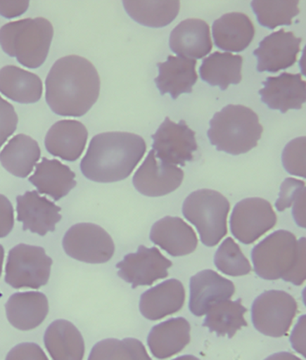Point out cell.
<instances>
[{
  "instance_id": "42",
  "label": "cell",
  "mask_w": 306,
  "mask_h": 360,
  "mask_svg": "<svg viewBox=\"0 0 306 360\" xmlns=\"http://www.w3.org/2000/svg\"><path fill=\"white\" fill-rule=\"evenodd\" d=\"M28 1H0V14L6 18L19 16L27 11Z\"/></svg>"
},
{
  "instance_id": "38",
  "label": "cell",
  "mask_w": 306,
  "mask_h": 360,
  "mask_svg": "<svg viewBox=\"0 0 306 360\" xmlns=\"http://www.w3.org/2000/svg\"><path fill=\"white\" fill-rule=\"evenodd\" d=\"M18 123L14 106L0 96V148L14 134Z\"/></svg>"
},
{
  "instance_id": "5",
  "label": "cell",
  "mask_w": 306,
  "mask_h": 360,
  "mask_svg": "<svg viewBox=\"0 0 306 360\" xmlns=\"http://www.w3.org/2000/svg\"><path fill=\"white\" fill-rule=\"evenodd\" d=\"M53 34V27L46 18L21 19L0 28V45L23 66L37 69L46 60Z\"/></svg>"
},
{
  "instance_id": "14",
  "label": "cell",
  "mask_w": 306,
  "mask_h": 360,
  "mask_svg": "<svg viewBox=\"0 0 306 360\" xmlns=\"http://www.w3.org/2000/svg\"><path fill=\"white\" fill-rule=\"evenodd\" d=\"M302 38L296 37L294 32L281 29L272 32L260 41L255 51L258 58L257 70L260 72H279L291 68L296 63L301 50Z\"/></svg>"
},
{
  "instance_id": "1",
  "label": "cell",
  "mask_w": 306,
  "mask_h": 360,
  "mask_svg": "<svg viewBox=\"0 0 306 360\" xmlns=\"http://www.w3.org/2000/svg\"><path fill=\"white\" fill-rule=\"evenodd\" d=\"M45 86L46 101L52 112L60 116L80 117L98 99L101 80L89 60L68 55L54 63Z\"/></svg>"
},
{
  "instance_id": "45",
  "label": "cell",
  "mask_w": 306,
  "mask_h": 360,
  "mask_svg": "<svg viewBox=\"0 0 306 360\" xmlns=\"http://www.w3.org/2000/svg\"><path fill=\"white\" fill-rule=\"evenodd\" d=\"M174 360H200L196 356H191V355H186V356H179V358L175 359Z\"/></svg>"
},
{
  "instance_id": "22",
  "label": "cell",
  "mask_w": 306,
  "mask_h": 360,
  "mask_svg": "<svg viewBox=\"0 0 306 360\" xmlns=\"http://www.w3.org/2000/svg\"><path fill=\"white\" fill-rule=\"evenodd\" d=\"M212 28L215 44L230 53L246 50L255 35L253 21L248 15L240 12L224 14L214 22Z\"/></svg>"
},
{
  "instance_id": "37",
  "label": "cell",
  "mask_w": 306,
  "mask_h": 360,
  "mask_svg": "<svg viewBox=\"0 0 306 360\" xmlns=\"http://www.w3.org/2000/svg\"><path fill=\"white\" fill-rule=\"evenodd\" d=\"M305 137L295 139L286 146L282 161L289 174L305 178Z\"/></svg>"
},
{
  "instance_id": "15",
  "label": "cell",
  "mask_w": 306,
  "mask_h": 360,
  "mask_svg": "<svg viewBox=\"0 0 306 360\" xmlns=\"http://www.w3.org/2000/svg\"><path fill=\"white\" fill-rule=\"evenodd\" d=\"M190 311L194 316H205L215 304L230 300L236 292L232 281L212 270L198 272L191 278Z\"/></svg>"
},
{
  "instance_id": "8",
  "label": "cell",
  "mask_w": 306,
  "mask_h": 360,
  "mask_svg": "<svg viewBox=\"0 0 306 360\" xmlns=\"http://www.w3.org/2000/svg\"><path fill=\"white\" fill-rule=\"evenodd\" d=\"M298 306L295 297L282 290H269L253 302V326L266 336H286L294 322Z\"/></svg>"
},
{
  "instance_id": "40",
  "label": "cell",
  "mask_w": 306,
  "mask_h": 360,
  "mask_svg": "<svg viewBox=\"0 0 306 360\" xmlns=\"http://www.w3.org/2000/svg\"><path fill=\"white\" fill-rule=\"evenodd\" d=\"M14 224V207L8 198L0 194V238L11 233Z\"/></svg>"
},
{
  "instance_id": "12",
  "label": "cell",
  "mask_w": 306,
  "mask_h": 360,
  "mask_svg": "<svg viewBox=\"0 0 306 360\" xmlns=\"http://www.w3.org/2000/svg\"><path fill=\"white\" fill-rule=\"evenodd\" d=\"M172 265L170 259L158 248L141 245L138 252L126 255L116 267L119 277L132 284V288H136L151 286L155 281L167 278Z\"/></svg>"
},
{
  "instance_id": "13",
  "label": "cell",
  "mask_w": 306,
  "mask_h": 360,
  "mask_svg": "<svg viewBox=\"0 0 306 360\" xmlns=\"http://www.w3.org/2000/svg\"><path fill=\"white\" fill-rule=\"evenodd\" d=\"M184 173L177 165L164 163L156 158L154 150L133 177V184L143 195L161 197L177 191L184 181Z\"/></svg>"
},
{
  "instance_id": "30",
  "label": "cell",
  "mask_w": 306,
  "mask_h": 360,
  "mask_svg": "<svg viewBox=\"0 0 306 360\" xmlns=\"http://www.w3.org/2000/svg\"><path fill=\"white\" fill-rule=\"evenodd\" d=\"M243 58L240 55L216 51L205 58L200 69L201 79L222 90L242 81Z\"/></svg>"
},
{
  "instance_id": "43",
  "label": "cell",
  "mask_w": 306,
  "mask_h": 360,
  "mask_svg": "<svg viewBox=\"0 0 306 360\" xmlns=\"http://www.w3.org/2000/svg\"><path fill=\"white\" fill-rule=\"evenodd\" d=\"M265 360H302L292 353L279 352L269 356Z\"/></svg>"
},
{
  "instance_id": "34",
  "label": "cell",
  "mask_w": 306,
  "mask_h": 360,
  "mask_svg": "<svg viewBox=\"0 0 306 360\" xmlns=\"http://www.w3.org/2000/svg\"><path fill=\"white\" fill-rule=\"evenodd\" d=\"M252 6L263 27L275 29L291 25L293 18L300 13L299 1H253Z\"/></svg>"
},
{
  "instance_id": "16",
  "label": "cell",
  "mask_w": 306,
  "mask_h": 360,
  "mask_svg": "<svg viewBox=\"0 0 306 360\" xmlns=\"http://www.w3.org/2000/svg\"><path fill=\"white\" fill-rule=\"evenodd\" d=\"M18 220L23 224L24 230L44 236L53 232L60 221V207L42 197L37 191H26L18 197Z\"/></svg>"
},
{
  "instance_id": "17",
  "label": "cell",
  "mask_w": 306,
  "mask_h": 360,
  "mask_svg": "<svg viewBox=\"0 0 306 360\" xmlns=\"http://www.w3.org/2000/svg\"><path fill=\"white\" fill-rule=\"evenodd\" d=\"M264 87L260 90L262 102L270 109L286 113L289 110H300L306 101V82L301 74L282 73L267 77Z\"/></svg>"
},
{
  "instance_id": "24",
  "label": "cell",
  "mask_w": 306,
  "mask_h": 360,
  "mask_svg": "<svg viewBox=\"0 0 306 360\" xmlns=\"http://www.w3.org/2000/svg\"><path fill=\"white\" fill-rule=\"evenodd\" d=\"M190 342V323L182 317L172 318L153 327L148 338L149 349L158 359L178 354Z\"/></svg>"
},
{
  "instance_id": "32",
  "label": "cell",
  "mask_w": 306,
  "mask_h": 360,
  "mask_svg": "<svg viewBox=\"0 0 306 360\" xmlns=\"http://www.w3.org/2000/svg\"><path fill=\"white\" fill-rule=\"evenodd\" d=\"M130 18L149 27H164L177 18L180 1H123Z\"/></svg>"
},
{
  "instance_id": "29",
  "label": "cell",
  "mask_w": 306,
  "mask_h": 360,
  "mask_svg": "<svg viewBox=\"0 0 306 360\" xmlns=\"http://www.w3.org/2000/svg\"><path fill=\"white\" fill-rule=\"evenodd\" d=\"M41 158V148L30 136L15 135L0 152V162L9 173L26 178Z\"/></svg>"
},
{
  "instance_id": "26",
  "label": "cell",
  "mask_w": 306,
  "mask_h": 360,
  "mask_svg": "<svg viewBox=\"0 0 306 360\" xmlns=\"http://www.w3.org/2000/svg\"><path fill=\"white\" fill-rule=\"evenodd\" d=\"M29 181L39 193L60 200L77 186L76 174L57 159L42 158Z\"/></svg>"
},
{
  "instance_id": "18",
  "label": "cell",
  "mask_w": 306,
  "mask_h": 360,
  "mask_svg": "<svg viewBox=\"0 0 306 360\" xmlns=\"http://www.w3.org/2000/svg\"><path fill=\"white\" fill-rule=\"evenodd\" d=\"M151 239L174 257L192 254L197 249L196 233L184 219L165 217L153 225Z\"/></svg>"
},
{
  "instance_id": "23",
  "label": "cell",
  "mask_w": 306,
  "mask_h": 360,
  "mask_svg": "<svg viewBox=\"0 0 306 360\" xmlns=\"http://www.w3.org/2000/svg\"><path fill=\"white\" fill-rule=\"evenodd\" d=\"M6 316L15 328L30 330L44 322L49 313L46 296L41 292H22L12 295L6 304Z\"/></svg>"
},
{
  "instance_id": "36",
  "label": "cell",
  "mask_w": 306,
  "mask_h": 360,
  "mask_svg": "<svg viewBox=\"0 0 306 360\" xmlns=\"http://www.w3.org/2000/svg\"><path fill=\"white\" fill-rule=\"evenodd\" d=\"M305 183L295 178H286L281 187V193L276 202L279 212H284L293 206V216L296 224L305 228Z\"/></svg>"
},
{
  "instance_id": "10",
  "label": "cell",
  "mask_w": 306,
  "mask_h": 360,
  "mask_svg": "<svg viewBox=\"0 0 306 360\" xmlns=\"http://www.w3.org/2000/svg\"><path fill=\"white\" fill-rule=\"evenodd\" d=\"M278 219L272 204L262 198H248L237 203L230 219L231 231L244 245H250L276 226Z\"/></svg>"
},
{
  "instance_id": "20",
  "label": "cell",
  "mask_w": 306,
  "mask_h": 360,
  "mask_svg": "<svg viewBox=\"0 0 306 360\" xmlns=\"http://www.w3.org/2000/svg\"><path fill=\"white\" fill-rule=\"evenodd\" d=\"M170 48L181 58L196 60L206 57L213 48L210 25L198 18L181 21L172 32Z\"/></svg>"
},
{
  "instance_id": "28",
  "label": "cell",
  "mask_w": 306,
  "mask_h": 360,
  "mask_svg": "<svg viewBox=\"0 0 306 360\" xmlns=\"http://www.w3.org/2000/svg\"><path fill=\"white\" fill-rule=\"evenodd\" d=\"M0 92L15 102L34 103L42 98V82L37 74L8 65L0 70Z\"/></svg>"
},
{
  "instance_id": "7",
  "label": "cell",
  "mask_w": 306,
  "mask_h": 360,
  "mask_svg": "<svg viewBox=\"0 0 306 360\" xmlns=\"http://www.w3.org/2000/svg\"><path fill=\"white\" fill-rule=\"evenodd\" d=\"M52 259L39 246L20 244L9 252L5 281L9 286L38 290L48 283Z\"/></svg>"
},
{
  "instance_id": "33",
  "label": "cell",
  "mask_w": 306,
  "mask_h": 360,
  "mask_svg": "<svg viewBox=\"0 0 306 360\" xmlns=\"http://www.w3.org/2000/svg\"><path fill=\"white\" fill-rule=\"evenodd\" d=\"M89 360H152L139 340H103L94 346Z\"/></svg>"
},
{
  "instance_id": "27",
  "label": "cell",
  "mask_w": 306,
  "mask_h": 360,
  "mask_svg": "<svg viewBox=\"0 0 306 360\" xmlns=\"http://www.w3.org/2000/svg\"><path fill=\"white\" fill-rule=\"evenodd\" d=\"M44 345L53 360L84 359V342L82 334L68 321H54L45 332Z\"/></svg>"
},
{
  "instance_id": "11",
  "label": "cell",
  "mask_w": 306,
  "mask_h": 360,
  "mask_svg": "<svg viewBox=\"0 0 306 360\" xmlns=\"http://www.w3.org/2000/svg\"><path fill=\"white\" fill-rule=\"evenodd\" d=\"M152 138L153 150L164 163L184 167L187 161L193 160L198 150L196 134L185 121L177 123L166 117Z\"/></svg>"
},
{
  "instance_id": "41",
  "label": "cell",
  "mask_w": 306,
  "mask_h": 360,
  "mask_svg": "<svg viewBox=\"0 0 306 360\" xmlns=\"http://www.w3.org/2000/svg\"><path fill=\"white\" fill-rule=\"evenodd\" d=\"M291 342L296 352L305 356V316H302L293 330Z\"/></svg>"
},
{
  "instance_id": "44",
  "label": "cell",
  "mask_w": 306,
  "mask_h": 360,
  "mask_svg": "<svg viewBox=\"0 0 306 360\" xmlns=\"http://www.w3.org/2000/svg\"><path fill=\"white\" fill-rule=\"evenodd\" d=\"M5 250L1 245H0V276L2 274L3 262H4Z\"/></svg>"
},
{
  "instance_id": "2",
  "label": "cell",
  "mask_w": 306,
  "mask_h": 360,
  "mask_svg": "<svg viewBox=\"0 0 306 360\" xmlns=\"http://www.w3.org/2000/svg\"><path fill=\"white\" fill-rule=\"evenodd\" d=\"M146 144L141 136L129 132H104L94 136L80 168L96 183H115L128 178L141 161Z\"/></svg>"
},
{
  "instance_id": "4",
  "label": "cell",
  "mask_w": 306,
  "mask_h": 360,
  "mask_svg": "<svg viewBox=\"0 0 306 360\" xmlns=\"http://www.w3.org/2000/svg\"><path fill=\"white\" fill-rule=\"evenodd\" d=\"M262 132L255 112L244 105H229L213 116L208 135L218 151L237 155L256 148Z\"/></svg>"
},
{
  "instance_id": "9",
  "label": "cell",
  "mask_w": 306,
  "mask_h": 360,
  "mask_svg": "<svg viewBox=\"0 0 306 360\" xmlns=\"http://www.w3.org/2000/svg\"><path fill=\"white\" fill-rule=\"evenodd\" d=\"M63 244L68 256L87 264H106L115 252V243L109 233L91 223L77 224L68 229Z\"/></svg>"
},
{
  "instance_id": "31",
  "label": "cell",
  "mask_w": 306,
  "mask_h": 360,
  "mask_svg": "<svg viewBox=\"0 0 306 360\" xmlns=\"http://www.w3.org/2000/svg\"><path fill=\"white\" fill-rule=\"evenodd\" d=\"M246 312L241 300L221 301L208 311L203 326L217 336L232 338L243 327L248 326L244 318Z\"/></svg>"
},
{
  "instance_id": "6",
  "label": "cell",
  "mask_w": 306,
  "mask_h": 360,
  "mask_svg": "<svg viewBox=\"0 0 306 360\" xmlns=\"http://www.w3.org/2000/svg\"><path fill=\"white\" fill-rule=\"evenodd\" d=\"M230 203L217 191H193L184 200L182 213L196 226L201 242L208 248L218 245L227 233Z\"/></svg>"
},
{
  "instance_id": "3",
  "label": "cell",
  "mask_w": 306,
  "mask_h": 360,
  "mask_svg": "<svg viewBox=\"0 0 306 360\" xmlns=\"http://www.w3.org/2000/svg\"><path fill=\"white\" fill-rule=\"evenodd\" d=\"M305 238L279 230L267 236L253 249L252 259L260 278L267 281L282 278L301 286L306 278Z\"/></svg>"
},
{
  "instance_id": "21",
  "label": "cell",
  "mask_w": 306,
  "mask_h": 360,
  "mask_svg": "<svg viewBox=\"0 0 306 360\" xmlns=\"http://www.w3.org/2000/svg\"><path fill=\"white\" fill-rule=\"evenodd\" d=\"M185 296L181 282L171 278L143 293L139 310L146 319L161 320L178 313L184 306Z\"/></svg>"
},
{
  "instance_id": "25",
  "label": "cell",
  "mask_w": 306,
  "mask_h": 360,
  "mask_svg": "<svg viewBox=\"0 0 306 360\" xmlns=\"http://www.w3.org/2000/svg\"><path fill=\"white\" fill-rule=\"evenodd\" d=\"M196 66L195 60L172 55L165 63H158L159 75L155 82L162 95L168 93L177 99L181 94L192 92L198 80Z\"/></svg>"
},
{
  "instance_id": "19",
  "label": "cell",
  "mask_w": 306,
  "mask_h": 360,
  "mask_svg": "<svg viewBox=\"0 0 306 360\" xmlns=\"http://www.w3.org/2000/svg\"><path fill=\"white\" fill-rule=\"evenodd\" d=\"M87 139L89 131L82 122L61 120L49 129L45 147L54 157L73 162L83 154Z\"/></svg>"
},
{
  "instance_id": "35",
  "label": "cell",
  "mask_w": 306,
  "mask_h": 360,
  "mask_svg": "<svg viewBox=\"0 0 306 360\" xmlns=\"http://www.w3.org/2000/svg\"><path fill=\"white\" fill-rule=\"evenodd\" d=\"M215 264L224 274L239 277L250 274L252 266L243 255L240 246L233 238H227L218 248L215 255Z\"/></svg>"
},
{
  "instance_id": "39",
  "label": "cell",
  "mask_w": 306,
  "mask_h": 360,
  "mask_svg": "<svg viewBox=\"0 0 306 360\" xmlns=\"http://www.w3.org/2000/svg\"><path fill=\"white\" fill-rule=\"evenodd\" d=\"M6 360H50L40 346L32 342L21 343L13 348Z\"/></svg>"
}]
</instances>
